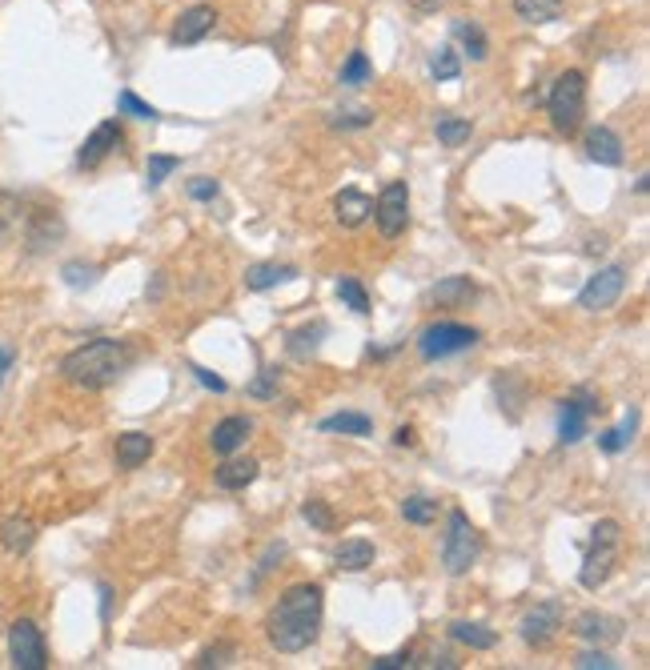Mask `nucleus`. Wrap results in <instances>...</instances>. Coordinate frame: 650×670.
Instances as JSON below:
<instances>
[{"label": "nucleus", "mask_w": 650, "mask_h": 670, "mask_svg": "<svg viewBox=\"0 0 650 670\" xmlns=\"http://www.w3.org/2000/svg\"><path fill=\"white\" fill-rule=\"evenodd\" d=\"M321 586L317 582H297L289 586L277 606L269 610V642L281 650V654H301L305 646L317 642V630H321V614H325V602H321Z\"/></svg>", "instance_id": "f257e3e1"}, {"label": "nucleus", "mask_w": 650, "mask_h": 670, "mask_svg": "<svg viewBox=\"0 0 650 670\" xmlns=\"http://www.w3.org/2000/svg\"><path fill=\"white\" fill-rule=\"evenodd\" d=\"M133 366V350L117 338H97V342H85L77 346L73 354H65L61 362V378L77 390H105L113 386L125 370Z\"/></svg>", "instance_id": "f03ea898"}, {"label": "nucleus", "mask_w": 650, "mask_h": 670, "mask_svg": "<svg viewBox=\"0 0 650 670\" xmlns=\"http://www.w3.org/2000/svg\"><path fill=\"white\" fill-rule=\"evenodd\" d=\"M618 542H622V526L614 518H602L594 530H590V550L582 558V570H578V582L586 590H598L606 586V578L614 574L618 566Z\"/></svg>", "instance_id": "7ed1b4c3"}, {"label": "nucleus", "mask_w": 650, "mask_h": 670, "mask_svg": "<svg viewBox=\"0 0 650 670\" xmlns=\"http://www.w3.org/2000/svg\"><path fill=\"white\" fill-rule=\"evenodd\" d=\"M546 113H550L554 133H566V137H570V133L582 125V117H586V77H582L578 69L558 73V81H554V89H550V97H546Z\"/></svg>", "instance_id": "20e7f679"}, {"label": "nucleus", "mask_w": 650, "mask_h": 670, "mask_svg": "<svg viewBox=\"0 0 650 670\" xmlns=\"http://www.w3.org/2000/svg\"><path fill=\"white\" fill-rule=\"evenodd\" d=\"M482 554V538L474 530V522L466 518V510H450V522H446V542H442V562L446 570L458 578V574H470V566L478 562Z\"/></svg>", "instance_id": "39448f33"}, {"label": "nucleus", "mask_w": 650, "mask_h": 670, "mask_svg": "<svg viewBox=\"0 0 650 670\" xmlns=\"http://www.w3.org/2000/svg\"><path fill=\"white\" fill-rule=\"evenodd\" d=\"M474 346H478V329L458 325V321H438V325L422 329V338H418V354L426 362H442V358H454V354L474 350Z\"/></svg>", "instance_id": "423d86ee"}, {"label": "nucleus", "mask_w": 650, "mask_h": 670, "mask_svg": "<svg viewBox=\"0 0 650 670\" xmlns=\"http://www.w3.org/2000/svg\"><path fill=\"white\" fill-rule=\"evenodd\" d=\"M9 658L17 670H45L49 666V650H45V638L33 618H17L9 626Z\"/></svg>", "instance_id": "0eeeda50"}, {"label": "nucleus", "mask_w": 650, "mask_h": 670, "mask_svg": "<svg viewBox=\"0 0 650 670\" xmlns=\"http://www.w3.org/2000/svg\"><path fill=\"white\" fill-rule=\"evenodd\" d=\"M374 221H378V233L390 237V241L406 233V221H410V189H406V181H390L382 189V197L374 201Z\"/></svg>", "instance_id": "6e6552de"}, {"label": "nucleus", "mask_w": 650, "mask_h": 670, "mask_svg": "<svg viewBox=\"0 0 650 670\" xmlns=\"http://www.w3.org/2000/svg\"><path fill=\"white\" fill-rule=\"evenodd\" d=\"M622 289H626V265H606V269H598V273L582 285L578 305L590 309V313H602V309H610V305L622 297Z\"/></svg>", "instance_id": "1a4fd4ad"}, {"label": "nucleus", "mask_w": 650, "mask_h": 670, "mask_svg": "<svg viewBox=\"0 0 650 670\" xmlns=\"http://www.w3.org/2000/svg\"><path fill=\"white\" fill-rule=\"evenodd\" d=\"M602 406H598V398L582 386V390H574L570 398H562V418H558V442L562 446H574V442H582L586 438V422H590V414H598Z\"/></svg>", "instance_id": "9d476101"}, {"label": "nucleus", "mask_w": 650, "mask_h": 670, "mask_svg": "<svg viewBox=\"0 0 650 670\" xmlns=\"http://www.w3.org/2000/svg\"><path fill=\"white\" fill-rule=\"evenodd\" d=\"M522 642L526 646H546L558 630H562V602L558 598H550V602H542V606H534L526 618H522Z\"/></svg>", "instance_id": "9b49d317"}, {"label": "nucleus", "mask_w": 650, "mask_h": 670, "mask_svg": "<svg viewBox=\"0 0 650 670\" xmlns=\"http://www.w3.org/2000/svg\"><path fill=\"white\" fill-rule=\"evenodd\" d=\"M570 630H574L582 642H590V646H610V642L622 638V618L602 614V610H582Z\"/></svg>", "instance_id": "f8f14e48"}, {"label": "nucleus", "mask_w": 650, "mask_h": 670, "mask_svg": "<svg viewBox=\"0 0 650 670\" xmlns=\"http://www.w3.org/2000/svg\"><path fill=\"white\" fill-rule=\"evenodd\" d=\"M125 141V133H121V125L117 121H105V125H97L93 133H89V141L81 145V153H77V165L81 169H97L117 145Z\"/></svg>", "instance_id": "ddd939ff"}, {"label": "nucleus", "mask_w": 650, "mask_h": 670, "mask_svg": "<svg viewBox=\"0 0 650 670\" xmlns=\"http://www.w3.org/2000/svg\"><path fill=\"white\" fill-rule=\"evenodd\" d=\"M586 157L594 161V165H606V169H618L622 165V137L614 133V129H606V125H590L586 129Z\"/></svg>", "instance_id": "4468645a"}, {"label": "nucleus", "mask_w": 650, "mask_h": 670, "mask_svg": "<svg viewBox=\"0 0 650 670\" xmlns=\"http://www.w3.org/2000/svg\"><path fill=\"white\" fill-rule=\"evenodd\" d=\"M213 25H217L213 5H193V9L181 13V21L173 29V45H197V41H205L213 33Z\"/></svg>", "instance_id": "2eb2a0df"}, {"label": "nucleus", "mask_w": 650, "mask_h": 670, "mask_svg": "<svg viewBox=\"0 0 650 670\" xmlns=\"http://www.w3.org/2000/svg\"><path fill=\"white\" fill-rule=\"evenodd\" d=\"M334 217L342 229H362L374 217V197H366L362 189H342L334 197Z\"/></svg>", "instance_id": "dca6fc26"}, {"label": "nucleus", "mask_w": 650, "mask_h": 670, "mask_svg": "<svg viewBox=\"0 0 650 670\" xmlns=\"http://www.w3.org/2000/svg\"><path fill=\"white\" fill-rule=\"evenodd\" d=\"M249 434H253V422H249V418H225V422H217V426H213L209 446H213V454L229 458V454H237V450L245 446V438H249Z\"/></svg>", "instance_id": "f3484780"}, {"label": "nucleus", "mask_w": 650, "mask_h": 670, "mask_svg": "<svg viewBox=\"0 0 650 670\" xmlns=\"http://www.w3.org/2000/svg\"><path fill=\"white\" fill-rule=\"evenodd\" d=\"M37 542V522L25 518V514H13L0 522V546H5L9 554H29Z\"/></svg>", "instance_id": "a211bd4d"}, {"label": "nucleus", "mask_w": 650, "mask_h": 670, "mask_svg": "<svg viewBox=\"0 0 650 670\" xmlns=\"http://www.w3.org/2000/svg\"><path fill=\"white\" fill-rule=\"evenodd\" d=\"M478 297V285L470 281V277H446V281H438L434 289H430V301L434 305H442V309H458V305H466V301H474Z\"/></svg>", "instance_id": "6ab92c4d"}, {"label": "nucleus", "mask_w": 650, "mask_h": 670, "mask_svg": "<svg viewBox=\"0 0 650 670\" xmlns=\"http://www.w3.org/2000/svg\"><path fill=\"white\" fill-rule=\"evenodd\" d=\"M334 562H338V570L362 574V570L374 566V542H370V538H346V542L334 550Z\"/></svg>", "instance_id": "aec40b11"}, {"label": "nucleus", "mask_w": 650, "mask_h": 670, "mask_svg": "<svg viewBox=\"0 0 650 670\" xmlns=\"http://www.w3.org/2000/svg\"><path fill=\"white\" fill-rule=\"evenodd\" d=\"M289 277H297V269H293V265L257 261V265H249V269H245V289L265 293V289H273V285H281V281H289Z\"/></svg>", "instance_id": "412c9836"}, {"label": "nucleus", "mask_w": 650, "mask_h": 670, "mask_svg": "<svg viewBox=\"0 0 650 670\" xmlns=\"http://www.w3.org/2000/svg\"><path fill=\"white\" fill-rule=\"evenodd\" d=\"M149 454H153V438L149 434L129 430V434L117 438V466L121 470H137L141 462H149Z\"/></svg>", "instance_id": "4be33fe9"}, {"label": "nucleus", "mask_w": 650, "mask_h": 670, "mask_svg": "<svg viewBox=\"0 0 650 670\" xmlns=\"http://www.w3.org/2000/svg\"><path fill=\"white\" fill-rule=\"evenodd\" d=\"M257 474H261L257 458H229L225 466H217V486L221 490H245V486H253Z\"/></svg>", "instance_id": "5701e85b"}, {"label": "nucleus", "mask_w": 650, "mask_h": 670, "mask_svg": "<svg viewBox=\"0 0 650 670\" xmlns=\"http://www.w3.org/2000/svg\"><path fill=\"white\" fill-rule=\"evenodd\" d=\"M450 638L470 646V650H494L498 646V630H490L486 622H466V618L450 622Z\"/></svg>", "instance_id": "b1692460"}, {"label": "nucleus", "mask_w": 650, "mask_h": 670, "mask_svg": "<svg viewBox=\"0 0 650 670\" xmlns=\"http://www.w3.org/2000/svg\"><path fill=\"white\" fill-rule=\"evenodd\" d=\"M562 9H566V0H514V13L526 25H550L562 17Z\"/></svg>", "instance_id": "393cba45"}, {"label": "nucleus", "mask_w": 650, "mask_h": 670, "mask_svg": "<svg viewBox=\"0 0 650 670\" xmlns=\"http://www.w3.org/2000/svg\"><path fill=\"white\" fill-rule=\"evenodd\" d=\"M321 430L325 434H350V438H366L374 430V418L358 414V410H342L334 418H321Z\"/></svg>", "instance_id": "a878e982"}, {"label": "nucleus", "mask_w": 650, "mask_h": 670, "mask_svg": "<svg viewBox=\"0 0 650 670\" xmlns=\"http://www.w3.org/2000/svg\"><path fill=\"white\" fill-rule=\"evenodd\" d=\"M454 37L466 45L470 61H486V57H490V41H486V33H482L474 21H458V25H454Z\"/></svg>", "instance_id": "bb28decb"}, {"label": "nucleus", "mask_w": 650, "mask_h": 670, "mask_svg": "<svg viewBox=\"0 0 650 670\" xmlns=\"http://www.w3.org/2000/svg\"><path fill=\"white\" fill-rule=\"evenodd\" d=\"M634 430H638V410H630V414L622 418V426H618V430H606V434H598V446H602L606 454H622V450L630 446Z\"/></svg>", "instance_id": "cd10ccee"}, {"label": "nucleus", "mask_w": 650, "mask_h": 670, "mask_svg": "<svg viewBox=\"0 0 650 670\" xmlns=\"http://www.w3.org/2000/svg\"><path fill=\"white\" fill-rule=\"evenodd\" d=\"M317 338H325V325H309V329L289 333V358H297V362L313 358L317 354Z\"/></svg>", "instance_id": "c85d7f7f"}, {"label": "nucleus", "mask_w": 650, "mask_h": 670, "mask_svg": "<svg viewBox=\"0 0 650 670\" xmlns=\"http://www.w3.org/2000/svg\"><path fill=\"white\" fill-rule=\"evenodd\" d=\"M402 518L414 522V526H430V522L438 518V502L426 498V494H410V498L402 502Z\"/></svg>", "instance_id": "c756f323"}, {"label": "nucleus", "mask_w": 650, "mask_h": 670, "mask_svg": "<svg viewBox=\"0 0 650 670\" xmlns=\"http://www.w3.org/2000/svg\"><path fill=\"white\" fill-rule=\"evenodd\" d=\"M438 141L446 149H458L462 141H470V121H462V117H438Z\"/></svg>", "instance_id": "7c9ffc66"}, {"label": "nucleus", "mask_w": 650, "mask_h": 670, "mask_svg": "<svg viewBox=\"0 0 650 670\" xmlns=\"http://www.w3.org/2000/svg\"><path fill=\"white\" fill-rule=\"evenodd\" d=\"M338 297H342L354 313H370V293L362 289L358 277H342V281H338Z\"/></svg>", "instance_id": "2f4dec72"}, {"label": "nucleus", "mask_w": 650, "mask_h": 670, "mask_svg": "<svg viewBox=\"0 0 650 670\" xmlns=\"http://www.w3.org/2000/svg\"><path fill=\"white\" fill-rule=\"evenodd\" d=\"M430 73H434V81H458V73H462L458 53L454 49H438V57L430 61Z\"/></svg>", "instance_id": "473e14b6"}, {"label": "nucleus", "mask_w": 650, "mask_h": 670, "mask_svg": "<svg viewBox=\"0 0 650 670\" xmlns=\"http://www.w3.org/2000/svg\"><path fill=\"white\" fill-rule=\"evenodd\" d=\"M370 73H374L370 57H366V53H350V61H346V69H342V85H366Z\"/></svg>", "instance_id": "72a5a7b5"}, {"label": "nucleus", "mask_w": 650, "mask_h": 670, "mask_svg": "<svg viewBox=\"0 0 650 670\" xmlns=\"http://www.w3.org/2000/svg\"><path fill=\"white\" fill-rule=\"evenodd\" d=\"M181 165V157H165V153H153L149 157V165H145V181H149V189H157L173 169Z\"/></svg>", "instance_id": "f704fd0d"}, {"label": "nucleus", "mask_w": 650, "mask_h": 670, "mask_svg": "<svg viewBox=\"0 0 650 670\" xmlns=\"http://www.w3.org/2000/svg\"><path fill=\"white\" fill-rule=\"evenodd\" d=\"M117 105H121V113H129V117H137V121H157V117H161L153 105H145V101H141L137 93H129V89L117 97Z\"/></svg>", "instance_id": "c9c22d12"}, {"label": "nucleus", "mask_w": 650, "mask_h": 670, "mask_svg": "<svg viewBox=\"0 0 650 670\" xmlns=\"http://www.w3.org/2000/svg\"><path fill=\"white\" fill-rule=\"evenodd\" d=\"M233 658H237V646H233V642H217V646H209V650H201L193 666H229Z\"/></svg>", "instance_id": "e433bc0d"}, {"label": "nucleus", "mask_w": 650, "mask_h": 670, "mask_svg": "<svg viewBox=\"0 0 650 670\" xmlns=\"http://www.w3.org/2000/svg\"><path fill=\"white\" fill-rule=\"evenodd\" d=\"M301 518H305L309 526H317V530H334V514H330V506H325V502H305V506H301Z\"/></svg>", "instance_id": "4c0bfd02"}, {"label": "nucleus", "mask_w": 650, "mask_h": 670, "mask_svg": "<svg viewBox=\"0 0 650 670\" xmlns=\"http://www.w3.org/2000/svg\"><path fill=\"white\" fill-rule=\"evenodd\" d=\"M65 281H69L73 289H85V285H93V281H97V265L69 261V265H65Z\"/></svg>", "instance_id": "58836bf2"}, {"label": "nucleus", "mask_w": 650, "mask_h": 670, "mask_svg": "<svg viewBox=\"0 0 650 670\" xmlns=\"http://www.w3.org/2000/svg\"><path fill=\"white\" fill-rule=\"evenodd\" d=\"M330 125L334 129H366V125H374V113L370 109H362V113H338V117H330Z\"/></svg>", "instance_id": "ea45409f"}, {"label": "nucleus", "mask_w": 650, "mask_h": 670, "mask_svg": "<svg viewBox=\"0 0 650 670\" xmlns=\"http://www.w3.org/2000/svg\"><path fill=\"white\" fill-rule=\"evenodd\" d=\"M217 193H221V185L213 177H193L189 181V197L193 201H217Z\"/></svg>", "instance_id": "a19ab883"}, {"label": "nucleus", "mask_w": 650, "mask_h": 670, "mask_svg": "<svg viewBox=\"0 0 650 670\" xmlns=\"http://www.w3.org/2000/svg\"><path fill=\"white\" fill-rule=\"evenodd\" d=\"M574 666H578V670H614V658L602 654V650H586V654L574 658Z\"/></svg>", "instance_id": "79ce46f5"}, {"label": "nucleus", "mask_w": 650, "mask_h": 670, "mask_svg": "<svg viewBox=\"0 0 650 670\" xmlns=\"http://www.w3.org/2000/svg\"><path fill=\"white\" fill-rule=\"evenodd\" d=\"M249 394L253 398H277V370H261V378L249 382Z\"/></svg>", "instance_id": "37998d69"}, {"label": "nucleus", "mask_w": 650, "mask_h": 670, "mask_svg": "<svg viewBox=\"0 0 650 670\" xmlns=\"http://www.w3.org/2000/svg\"><path fill=\"white\" fill-rule=\"evenodd\" d=\"M410 646L406 650H398V654H386V658H374V670H402V666H410Z\"/></svg>", "instance_id": "c03bdc74"}, {"label": "nucleus", "mask_w": 650, "mask_h": 670, "mask_svg": "<svg viewBox=\"0 0 650 670\" xmlns=\"http://www.w3.org/2000/svg\"><path fill=\"white\" fill-rule=\"evenodd\" d=\"M193 374H197V382L201 386H209L213 394H225L229 386H225V378H217V374H209V370H201V366H193Z\"/></svg>", "instance_id": "a18cd8bd"}, {"label": "nucleus", "mask_w": 650, "mask_h": 670, "mask_svg": "<svg viewBox=\"0 0 650 670\" xmlns=\"http://www.w3.org/2000/svg\"><path fill=\"white\" fill-rule=\"evenodd\" d=\"M410 5H414L418 13H438V9H442V0H410Z\"/></svg>", "instance_id": "49530a36"}, {"label": "nucleus", "mask_w": 650, "mask_h": 670, "mask_svg": "<svg viewBox=\"0 0 650 670\" xmlns=\"http://www.w3.org/2000/svg\"><path fill=\"white\" fill-rule=\"evenodd\" d=\"M394 446H414V430H410V426H402V430L394 434Z\"/></svg>", "instance_id": "de8ad7c7"}, {"label": "nucleus", "mask_w": 650, "mask_h": 670, "mask_svg": "<svg viewBox=\"0 0 650 670\" xmlns=\"http://www.w3.org/2000/svg\"><path fill=\"white\" fill-rule=\"evenodd\" d=\"M9 366H13V354H9V350H0V378L9 374Z\"/></svg>", "instance_id": "09e8293b"}, {"label": "nucleus", "mask_w": 650, "mask_h": 670, "mask_svg": "<svg viewBox=\"0 0 650 670\" xmlns=\"http://www.w3.org/2000/svg\"><path fill=\"white\" fill-rule=\"evenodd\" d=\"M5 233H9V217L0 213V241H5Z\"/></svg>", "instance_id": "8fccbe9b"}]
</instances>
